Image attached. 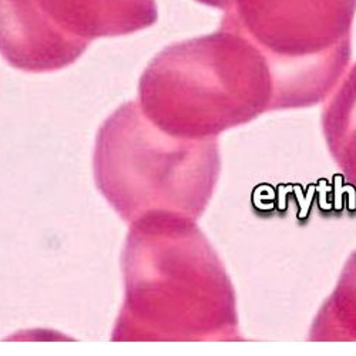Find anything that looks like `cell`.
<instances>
[{"label":"cell","instance_id":"1","mask_svg":"<svg viewBox=\"0 0 356 356\" xmlns=\"http://www.w3.org/2000/svg\"><path fill=\"white\" fill-rule=\"evenodd\" d=\"M194 220L152 214L130 224L124 302L113 341H193L231 322L229 288Z\"/></svg>","mask_w":356,"mask_h":356},{"label":"cell","instance_id":"2","mask_svg":"<svg viewBox=\"0 0 356 356\" xmlns=\"http://www.w3.org/2000/svg\"><path fill=\"white\" fill-rule=\"evenodd\" d=\"M93 167L97 188L129 224L160 213L195 220L213 193L218 157L216 141L172 136L129 102L100 127Z\"/></svg>","mask_w":356,"mask_h":356},{"label":"cell","instance_id":"3","mask_svg":"<svg viewBox=\"0 0 356 356\" xmlns=\"http://www.w3.org/2000/svg\"><path fill=\"white\" fill-rule=\"evenodd\" d=\"M159 20L156 0H0V56L27 73L73 65L96 39Z\"/></svg>","mask_w":356,"mask_h":356},{"label":"cell","instance_id":"4","mask_svg":"<svg viewBox=\"0 0 356 356\" xmlns=\"http://www.w3.org/2000/svg\"><path fill=\"white\" fill-rule=\"evenodd\" d=\"M232 47L221 36L171 44L144 70L138 104L164 131L202 138L236 123L244 114Z\"/></svg>","mask_w":356,"mask_h":356},{"label":"cell","instance_id":"5","mask_svg":"<svg viewBox=\"0 0 356 356\" xmlns=\"http://www.w3.org/2000/svg\"><path fill=\"white\" fill-rule=\"evenodd\" d=\"M198 2L201 3H205V5H213V6H217V5H221L224 0H198Z\"/></svg>","mask_w":356,"mask_h":356}]
</instances>
